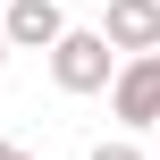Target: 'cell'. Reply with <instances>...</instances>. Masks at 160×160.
<instances>
[{
  "instance_id": "obj_1",
  "label": "cell",
  "mask_w": 160,
  "mask_h": 160,
  "mask_svg": "<svg viewBox=\"0 0 160 160\" xmlns=\"http://www.w3.org/2000/svg\"><path fill=\"white\" fill-rule=\"evenodd\" d=\"M51 84H59V93H101V84H118V51L101 42V25H68V42L51 51Z\"/></svg>"
},
{
  "instance_id": "obj_2",
  "label": "cell",
  "mask_w": 160,
  "mask_h": 160,
  "mask_svg": "<svg viewBox=\"0 0 160 160\" xmlns=\"http://www.w3.org/2000/svg\"><path fill=\"white\" fill-rule=\"evenodd\" d=\"M110 110H118V127H160V51L118 68V84H110Z\"/></svg>"
},
{
  "instance_id": "obj_3",
  "label": "cell",
  "mask_w": 160,
  "mask_h": 160,
  "mask_svg": "<svg viewBox=\"0 0 160 160\" xmlns=\"http://www.w3.org/2000/svg\"><path fill=\"white\" fill-rule=\"evenodd\" d=\"M0 34H8V51H59L68 42V17H59V0H8L0 8Z\"/></svg>"
},
{
  "instance_id": "obj_4",
  "label": "cell",
  "mask_w": 160,
  "mask_h": 160,
  "mask_svg": "<svg viewBox=\"0 0 160 160\" xmlns=\"http://www.w3.org/2000/svg\"><path fill=\"white\" fill-rule=\"evenodd\" d=\"M101 42H110V51H127V59H152V51H160V0H110Z\"/></svg>"
},
{
  "instance_id": "obj_5",
  "label": "cell",
  "mask_w": 160,
  "mask_h": 160,
  "mask_svg": "<svg viewBox=\"0 0 160 160\" xmlns=\"http://www.w3.org/2000/svg\"><path fill=\"white\" fill-rule=\"evenodd\" d=\"M93 160H143L135 143H93Z\"/></svg>"
},
{
  "instance_id": "obj_6",
  "label": "cell",
  "mask_w": 160,
  "mask_h": 160,
  "mask_svg": "<svg viewBox=\"0 0 160 160\" xmlns=\"http://www.w3.org/2000/svg\"><path fill=\"white\" fill-rule=\"evenodd\" d=\"M0 160H34V152H25V143H0Z\"/></svg>"
},
{
  "instance_id": "obj_7",
  "label": "cell",
  "mask_w": 160,
  "mask_h": 160,
  "mask_svg": "<svg viewBox=\"0 0 160 160\" xmlns=\"http://www.w3.org/2000/svg\"><path fill=\"white\" fill-rule=\"evenodd\" d=\"M0 59H8V34H0Z\"/></svg>"
}]
</instances>
